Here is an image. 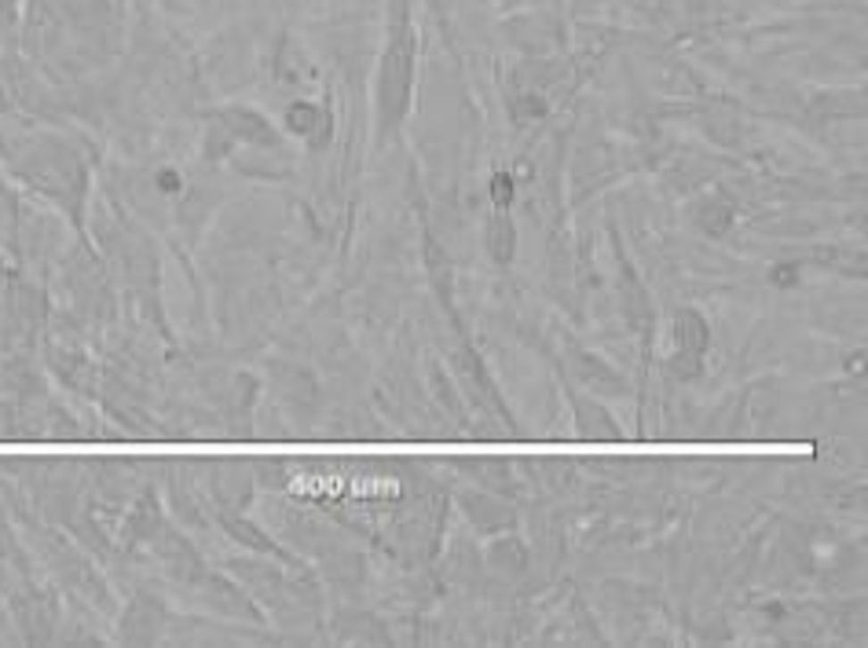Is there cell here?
Segmentation results:
<instances>
[{
    "label": "cell",
    "mask_w": 868,
    "mask_h": 648,
    "mask_svg": "<svg viewBox=\"0 0 868 648\" xmlns=\"http://www.w3.org/2000/svg\"><path fill=\"white\" fill-rule=\"evenodd\" d=\"M492 201L499 209H506L509 201H513V176H506V173H499L495 180H492Z\"/></svg>",
    "instance_id": "277c9868"
},
{
    "label": "cell",
    "mask_w": 868,
    "mask_h": 648,
    "mask_svg": "<svg viewBox=\"0 0 868 648\" xmlns=\"http://www.w3.org/2000/svg\"><path fill=\"white\" fill-rule=\"evenodd\" d=\"M488 242H492V257L499 264H506L513 257V224H509L506 213H495V220L488 227Z\"/></svg>",
    "instance_id": "7a4b0ae2"
},
{
    "label": "cell",
    "mask_w": 868,
    "mask_h": 648,
    "mask_svg": "<svg viewBox=\"0 0 868 648\" xmlns=\"http://www.w3.org/2000/svg\"><path fill=\"white\" fill-rule=\"evenodd\" d=\"M517 121H535V118H542L546 114V103L542 99H525V103H517Z\"/></svg>",
    "instance_id": "5b68a950"
},
{
    "label": "cell",
    "mask_w": 868,
    "mask_h": 648,
    "mask_svg": "<svg viewBox=\"0 0 868 648\" xmlns=\"http://www.w3.org/2000/svg\"><path fill=\"white\" fill-rule=\"evenodd\" d=\"M674 337H678L682 356L700 359V352L707 349V326L700 323V316H692V312H682V323H678Z\"/></svg>",
    "instance_id": "6da1fadb"
},
{
    "label": "cell",
    "mask_w": 868,
    "mask_h": 648,
    "mask_svg": "<svg viewBox=\"0 0 868 648\" xmlns=\"http://www.w3.org/2000/svg\"><path fill=\"white\" fill-rule=\"evenodd\" d=\"M323 111H316V107H308V103H297V107H290V114H286V125L297 132V135H311V128L316 125H323Z\"/></svg>",
    "instance_id": "3957f363"
}]
</instances>
